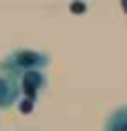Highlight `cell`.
Segmentation results:
<instances>
[{"mask_svg":"<svg viewBox=\"0 0 127 131\" xmlns=\"http://www.w3.org/2000/svg\"><path fill=\"white\" fill-rule=\"evenodd\" d=\"M51 64V56L38 49H14L9 51L2 62H0V71L11 73V76H20L25 71L31 69H45Z\"/></svg>","mask_w":127,"mask_h":131,"instance_id":"1","label":"cell"},{"mask_svg":"<svg viewBox=\"0 0 127 131\" xmlns=\"http://www.w3.org/2000/svg\"><path fill=\"white\" fill-rule=\"evenodd\" d=\"M18 82H20V89H22V98L27 100H38V93H40L45 87H47V76L42 73V69H31V71H25L20 73Z\"/></svg>","mask_w":127,"mask_h":131,"instance_id":"3","label":"cell"},{"mask_svg":"<svg viewBox=\"0 0 127 131\" xmlns=\"http://www.w3.org/2000/svg\"><path fill=\"white\" fill-rule=\"evenodd\" d=\"M22 100V89L18 78L0 71V111H7Z\"/></svg>","mask_w":127,"mask_h":131,"instance_id":"2","label":"cell"}]
</instances>
